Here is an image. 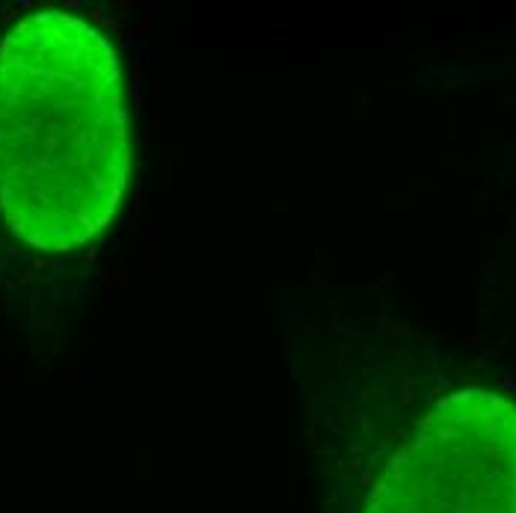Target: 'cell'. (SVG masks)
<instances>
[{
    "mask_svg": "<svg viewBox=\"0 0 516 513\" xmlns=\"http://www.w3.org/2000/svg\"><path fill=\"white\" fill-rule=\"evenodd\" d=\"M131 169L119 57L83 18L42 9L0 39V219L62 252L113 217Z\"/></svg>",
    "mask_w": 516,
    "mask_h": 513,
    "instance_id": "1",
    "label": "cell"
},
{
    "mask_svg": "<svg viewBox=\"0 0 516 513\" xmlns=\"http://www.w3.org/2000/svg\"><path fill=\"white\" fill-rule=\"evenodd\" d=\"M365 513H516V404L475 386L442 395L383 466Z\"/></svg>",
    "mask_w": 516,
    "mask_h": 513,
    "instance_id": "2",
    "label": "cell"
}]
</instances>
